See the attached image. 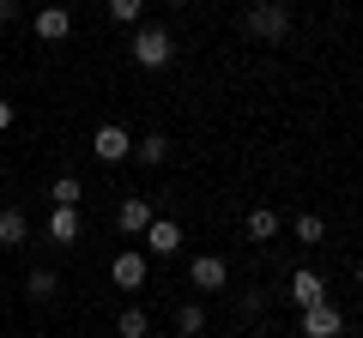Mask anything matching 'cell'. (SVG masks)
I'll list each match as a JSON object with an SVG mask.
<instances>
[{"mask_svg":"<svg viewBox=\"0 0 363 338\" xmlns=\"http://www.w3.org/2000/svg\"><path fill=\"white\" fill-rule=\"evenodd\" d=\"M248 37L285 42L291 37V6H285V0H255V6H248Z\"/></svg>","mask_w":363,"mask_h":338,"instance_id":"cell-1","label":"cell"},{"mask_svg":"<svg viewBox=\"0 0 363 338\" xmlns=\"http://www.w3.org/2000/svg\"><path fill=\"white\" fill-rule=\"evenodd\" d=\"M128 49H133V61H140V66H152V73H157V66H169L176 42H169V30L145 25V30H133V42H128Z\"/></svg>","mask_w":363,"mask_h":338,"instance_id":"cell-2","label":"cell"},{"mask_svg":"<svg viewBox=\"0 0 363 338\" xmlns=\"http://www.w3.org/2000/svg\"><path fill=\"white\" fill-rule=\"evenodd\" d=\"M91 157H97V163H121V157H133V139H128V127L104 121V127L91 133Z\"/></svg>","mask_w":363,"mask_h":338,"instance_id":"cell-3","label":"cell"},{"mask_svg":"<svg viewBox=\"0 0 363 338\" xmlns=\"http://www.w3.org/2000/svg\"><path fill=\"white\" fill-rule=\"evenodd\" d=\"M345 332V314L333 308V302H315V308H303V338H339Z\"/></svg>","mask_w":363,"mask_h":338,"instance_id":"cell-4","label":"cell"},{"mask_svg":"<svg viewBox=\"0 0 363 338\" xmlns=\"http://www.w3.org/2000/svg\"><path fill=\"white\" fill-rule=\"evenodd\" d=\"M145 247H152L157 260L182 254V223H176V218H152V223H145Z\"/></svg>","mask_w":363,"mask_h":338,"instance_id":"cell-5","label":"cell"},{"mask_svg":"<svg viewBox=\"0 0 363 338\" xmlns=\"http://www.w3.org/2000/svg\"><path fill=\"white\" fill-rule=\"evenodd\" d=\"M188 278H194V290H224L230 284V266H224L218 254H200V260L188 266Z\"/></svg>","mask_w":363,"mask_h":338,"instance_id":"cell-6","label":"cell"},{"mask_svg":"<svg viewBox=\"0 0 363 338\" xmlns=\"http://www.w3.org/2000/svg\"><path fill=\"white\" fill-rule=\"evenodd\" d=\"M67 30H73V13H67L61 0H49V6L37 13V37H43V42H61Z\"/></svg>","mask_w":363,"mask_h":338,"instance_id":"cell-7","label":"cell"},{"mask_svg":"<svg viewBox=\"0 0 363 338\" xmlns=\"http://www.w3.org/2000/svg\"><path fill=\"white\" fill-rule=\"evenodd\" d=\"M291 302H297V308H315V302H327L321 272H309V266H303V272H291Z\"/></svg>","mask_w":363,"mask_h":338,"instance_id":"cell-8","label":"cell"},{"mask_svg":"<svg viewBox=\"0 0 363 338\" xmlns=\"http://www.w3.org/2000/svg\"><path fill=\"white\" fill-rule=\"evenodd\" d=\"M109 278H116L121 290H140L145 284V254H133V247H128V254H116V260H109Z\"/></svg>","mask_w":363,"mask_h":338,"instance_id":"cell-9","label":"cell"},{"mask_svg":"<svg viewBox=\"0 0 363 338\" xmlns=\"http://www.w3.org/2000/svg\"><path fill=\"white\" fill-rule=\"evenodd\" d=\"M121 230H128V235H145V223H152V199H140V194H133V199H121Z\"/></svg>","mask_w":363,"mask_h":338,"instance_id":"cell-10","label":"cell"},{"mask_svg":"<svg viewBox=\"0 0 363 338\" xmlns=\"http://www.w3.org/2000/svg\"><path fill=\"white\" fill-rule=\"evenodd\" d=\"M49 242H79V206H55L49 211Z\"/></svg>","mask_w":363,"mask_h":338,"instance_id":"cell-11","label":"cell"},{"mask_svg":"<svg viewBox=\"0 0 363 338\" xmlns=\"http://www.w3.org/2000/svg\"><path fill=\"white\" fill-rule=\"evenodd\" d=\"M272 235H279V211L255 206V211H248V242H272Z\"/></svg>","mask_w":363,"mask_h":338,"instance_id":"cell-12","label":"cell"},{"mask_svg":"<svg viewBox=\"0 0 363 338\" xmlns=\"http://www.w3.org/2000/svg\"><path fill=\"white\" fill-rule=\"evenodd\" d=\"M133 157H140L145 169H157L169 157V139H164V133H145V139H133Z\"/></svg>","mask_w":363,"mask_h":338,"instance_id":"cell-13","label":"cell"},{"mask_svg":"<svg viewBox=\"0 0 363 338\" xmlns=\"http://www.w3.org/2000/svg\"><path fill=\"white\" fill-rule=\"evenodd\" d=\"M145 332H152V314H145V308H121L116 338H145Z\"/></svg>","mask_w":363,"mask_h":338,"instance_id":"cell-14","label":"cell"},{"mask_svg":"<svg viewBox=\"0 0 363 338\" xmlns=\"http://www.w3.org/2000/svg\"><path fill=\"white\" fill-rule=\"evenodd\" d=\"M25 290H30V302H55V296H61V278H55V272H43V266H37Z\"/></svg>","mask_w":363,"mask_h":338,"instance_id":"cell-15","label":"cell"},{"mask_svg":"<svg viewBox=\"0 0 363 338\" xmlns=\"http://www.w3.org/2000/svg\"><path fill=\"white\" fill-rule=\"evenodd\" d=\"M25 235H30V223L18 218V211H0V247H18Z\"/></svg>","mask_w":363,"mask_h":338,"instance_id":"cell-16","label":"cell"},{"mask_svg":"<svg viewBox=\"0 0 363 338\" xmlns=\"http://www.w3.org/2000/svg\"><path fill=\"white\" fill-rule=\"evenodd\" d=\"M200 326H206V308H200V302H182V308H176V332H188V338H194Z\"/></svg>","mask_w":363,"mask_h":338,"instance_id":"cell-17","label":"cell"},{"mask_svg":"<svg viewBox=\"0 0 363 338\" xmlns=\"http://www.w3.org/2000/svg\"><path fill=\"white\" fill-rule=\"evenodd\" d=\"M79 199H85L79 175H61V182H55V206H79Z\"/></svg>","mask_w":363,"mask_h":338,"instance_id":"cell-18","label":"cell"},{"mask_svg":"<svg viewBox=\"0 0 363 338\" xmlns=\"http://www.w3.org/2000/svg\"><path fill=\"white\" fill-rule=\"evenodd\" d=\"M321 235H327V223L315 211H297V242H321Z\"/></svg>","mask_w":363,"mask_h":338,"instance_id":"cell-19","label":"cell"},{"mask_svg":"<svg viewBox=\"0 0 363 338\" xmlns=\"http://www.w3.org/2000/svg\"><path fill=\"white\" fill-rule=\"evenodd\" d=\"M140 13H145V0H109V18H121V25H133Z\"/></svg>","mask_w":363,"mask_h":338,"instance_id":"cell-20","label":"cell"},{"mask_svg":"<svg viewBox=\"0 0 363 338\" xmlns=\"http://www.w3.org/2000/svg\"><path fill=\"white\" fill-rule=\"evenodd\" d=\"M13 13H18V0H0V25H13Z\"/></svg>","mask_w":363,"mask_h":338,"instance_id":"cell-21","label":"cell"},{"mask_svg":"<svg viewBox=\"0 0 363 338\" xmlns=\"http://www.w3.org/2000/svg\"><path fill=\"white\" fill-rule=\"evenodd\" d=\"M13 127V103H6V97H0V133Z\"/></svg>","mask_w":363,"mask_h":338,"instance_id":"cell-22","label":"cell"},{"mask_svg":"<svg viewBox=\"0 0 363 338\" xmlns=\"http://www.w3.org/2000/svg\"><path fill=\"white\" fill-rule=\"evenodd\" d=\"M357 290H363V266H357Z\"/></svg>","mask_w":363,"mask_h":338,"instance_id":"cell-23","label":"cell"}]
</instances>
